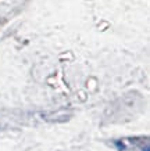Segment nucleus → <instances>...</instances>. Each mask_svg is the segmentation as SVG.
Returning <instances> with one entry per match:
<instances>
[{
  "label": "nucleus",
  "mask_w": 150,
  "mask_h": 151,
  "mask_svg": "<svg viewBox=\"0 0 150 151\" xmlns=\"http://www.w3.org/2000/svg\"><path fill=\"white\" fill-rule=\"evenodd\" d=\"M145 151H150V150H149V148H146V150H145Z\"/></svg>",
  "instance_id": "obj_1"
}]
</instances>
